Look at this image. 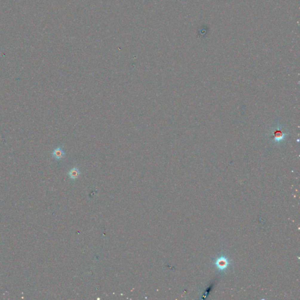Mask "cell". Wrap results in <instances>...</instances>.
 <instances>
[{"instance_id": "1", "label": "cell", "mask_w": 300, "mask_h": 300, "mask_svg": "<svg viewBox=\"0 0 300 300\" xmlns=\"http://www.w3.org/2000/svg\"><path fill=\"white\" fill-rule=\"evenodd\" d=\"M216 265L219 270H224L226 269L229 265V261L226 258L224 257H221L218 259L216 262Z\"/></svg>"}, {"instance_id": "2", "label": "cell", "mask_w": 300, "mask_h": 300, "mask_svg": "<svg viewBox=\"0 0 300 300\" xmlns=\"http://www.w3.org/2000/svg\"><path fill=\"white\" fill-rule=\"evenodd\" d=\"M52 156L56 160H60L63 158L65 156V153L63 151V148L61 147L56 148L52 153Z\"/></svg>"}, {"instance_id": "3", "label": "cell", "mask_w": 300, "mask_h": 300, "mask_svg": "<svg viewBox=\"0 0 300 300\" xmlns=\"http://www.w3.org/2000/svg\"><path fill=\"white\" fill-rule=\"evenodd\" d=\"M80 175V172L79 169L76 167L73 168L68 173L69 176L70 178V179H72L73 180L77 179L79 177Z\"/></svg>"}]
</instances>
